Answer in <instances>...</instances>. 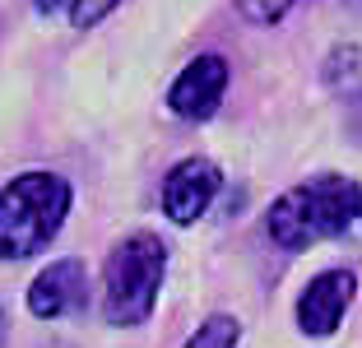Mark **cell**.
Returning a JSON list of instances; mask_svg holds the SVG:
<instances>
[{
	"instance_id": "cell-1",
	"label": "cell",
	"mask_w": 362,
	"mask_h": 348,
	"mask_svg": "<svg viewBox=\"0 0 362 348\" xmlns=\"http://www.w3.org/2000/svg\"><path fill=\"white\" fill-rule=\"evenodd\" d=\"M362 223V186L353 177H316L269 204V237L284 251H307Z\"/></svg>"
},
{
	"instance_id": "cell-2",
	"label": "cell",
	"mask_w": 362,
	"mask_h": 348,
	"mask_svg": "<svg viewBox=\"0 0 362 348\" xmlns=\"http://www.w3.org/2000/svg\"><path fill=\"white\" fill-rule=\"evenodd\" d=\"M70 181L56 172H23L10 186H0V255L28 260L47 251L70 214Z\"/></svg>"
},
{
	"instance_id": "cell-3",
	"label": "cell",
	"mask_w": 362,
	"mask_h": 348,
	"mask_svg": "<svg viewBox=\"0 0 362 348\" xmlns=\"http://www.w3.org/2000/svg\"><path fill=\"white\" fill-rule=\"evenodd\" d=\"M168 274V246L153 232H130L117 251L107 255L103 274V316L107 325H144L158 306V288Z\"/></svg>"
},
{
	"instance_id": "cell-4",
	"label": "cell",
	"mask_w": 362,
	"mask_h": 348,
	"mask_svg": "<svg viewBox=\"0 0 362 348\" xmlns=\"http://www.w3.org/2000/svg\"><path fill=\"white\" fill-rule=\"evenodd\" d=\"M223 93H228V61L223 56H195L177 74V84L168 88V107L181 121H204L218 112Z\"/></svg>"
},
{
	"instance_id": "cell-5",
	"label": "cell",
	"mask_w": 362,
	"mask_h": 348,
	"mask_svg": "<svg viewBox=\"0 0 362 348\" xmlns=\"http://www.w3.org/2000/svg\"><path fill=\"white\" fill-rule=\"evenodd\" d=\"M218 181H223V172L214 168L209 158H181L168 172V181H163V214L172 223H195L214 204Z\"/></svg>"
},
{
	"instance_id": "cell-6",
	"label": "cell",
	"mask_w": 362,
	"mask_h": 348,
	"mask_svg": "<svg viewBox=\"0 0 362 348\" xmlns=\"http://www.w3.org/2000/svg\"><path fill=\"white\" fill-rule=\"evenodd\" d=\"M353 274L349 269H325V274H316L307 284V293L298 297V330L302 335H334L344 320V311L353 306Z\"/></svg>"
},
{
	"instance_id": "cell-7",
	"label": "cell",
	"mask_w": 362,
	"mask_h": 348,
	"mask_svg": "<svg viewBox=\"0 0 362 348\" xmlns=\"http://www.w3.org/2000/svg\"><path fill=\"white\" fill-rule=\"evenodd\" d=\"M84 302V265L79 260H52L28 288V311L37 320H61L79 311Z\"/></svg>"
},
{
	"instance_id": "cell-8",
	"label": "cell",
	"mask_w": 362,
	"mask_h": 348,
	"mask_svg": "<svg viewBox=\"0 0 362 348\" xmlns=\"http://www.w3.org/2000/svg\"><path fill=\"white\" fill-rule=\"evenodd\" d=\"M320 74H325V88L334 98L362 107V47H334L320 65Z\"/></svg>"
},
{
	"instance_id": "cell-9",
	"label": "cell",
	"mask_w": 362,
	"mask_h": 348,
	"mask_svg": "<svg viewBox=\"0 0 362 348\" xmlns=\"http://www.w3.org/2000/svg\"><path fill=\"white\" fill-rule=\"evenodd\" d=\"M237 339H242L237 316H209L204 325H195V335L186 339V348H237Z\"/></svg>"
},
{
	"instance_id": "cell-10",
	"label": "cell",
	"mask_w": 362,
	"mask_h": 348,
	"mask_svg": "<svg viewBox=\"0 0 362 348\" xmlns=\"http://www.w3.org/2000/svg\"><path fill=\"white\" fill-rule=\"evenodd\" d=\"M293 5H298V0H237V14H242L246 23H256V28H274V23L288 19Z\"/></svg>"
},
{
	"instance_id": "cell-11",
	"label": "cell",
	"mask_w": 362,
	"mask_h": 348,
	"mask_svg": "<svg viewBox=\"0 0 362 348\" xmlns=\"http://www.w3.org/2000/svg\"><path fill=\"white\" fill-rule=\"evenodd\" d=\"M117 5H121V0H75L70 19H75V28H93V23H103Z\"/></svg>"
},
{
	"instance_id": "cell-12",
	"label": "cell",
	"mask_w": 362,
	"mask_h": 348,
	"mask_svg": "<svg viewBox=\"0 0 362 348\" xmlns=\"http://www.w3.org/2000/svg\"><path fill=\"white\" fill-rule=\"evenodd\" d=\"M37 14H56V10H75V0H33Z\"/></svg>"
},
{
	"instance_id": "cell-13",
	"label": "cell",
	"mask_w": 362,
	"mask_h": 348,
	"mask_svg": "<svg viewBox=\"0 0 362 348\" xmlns=\"http://www.w3.org/2000/svg\"><path fill=\"white\" fill-rule=\"evenodd\" d=\"M0 339H5V320H0Z\"/></svg>"
},
{
	"instance_id": "cell-14",
	"label": "cell",
	"mask_w": 362,
	"mask_h": 348,
	"mask_svg": "<svg viewBox=\"0 0 362 348\" xmlns=\"http://www.w3.org/2000/svg\"><path fill=\"white\" fill-rule=\"evenodd\" d=\"M353 5H362V0H353Z\"/></svg>"
}]
</instances>
